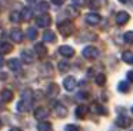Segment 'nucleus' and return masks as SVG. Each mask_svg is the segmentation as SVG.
<instances>
[{"mask_svg": "<svg viewBox=\"0 0 133 131\" xmlns=\"http://www.w3.org/2000/svg\"><path fill=\"white\" fill-rule=\"evenodd\" d=\"M37 9L40 10V12H47V10H49V3H47V2H40V3L37 4Z\"/></svg>", "mask_w": 133, "mask_h": 131, "instance_id": "29", "label": "nucleus"}, {"mask_svg": "<svg viewBox=\"0 0 133 131\" xmlns=\"http://www.w3.org/2000/svg\"><path fill=\"white\" fill-rule=\"evenodd\" d=\"M132 111H133V108H132Z\"/></svg>", "mask_w": 133, "mask_h": 131, "instance_id": "42", "label": "nucleus"}, {"mask_svg": "<svg viewBox=\"0 0 133 131\" xmlns=\"http://www.w3.org/2000/svg\"><path fill=\"white\" fill-rule=\"evenodd\" d=\"M55 39H56V35H55L53 30H46V32H44V35H43L44 42H55Z\"/></svg>", "mask_w": 133, "mask_h": 131, "instance_id": "17", "label": "nucleus"}, {"mask_svg": "<svg viewBox=\"0 0 133 131\" xmlns=\"http://www.w3.org/2000/svg\"><path fill=\"white\" fill-rule=\"evenodd\" d=\"M22 59L27 64H32L35 61V53H32L30 50H22Z\"/></svg>", "mask_w": 133, "mask_h": 131, "instance_id": "12", "label": "nucleus"}, {"mask_svg": "<svg viewBox=\"0 0 133 131\" xmlns=\"http://www.w3.org/2000/svg\"><path fill=\"white\" fill-rule=\"evenodd\" d=\"M59 30H60L63 35H70V33L73 32V26H72V23H69V20H66V22L59 25Z\"/></svg>", "mask_w": 133, "mask_h": 131, "instance_id": "7", "label": "nucleus"}, {"mask_svg": "<svg viewBox=\"0 0 133 131\" xmlns=\"http://www.w3.org/2000/svg\"><path fill=\"white\" fill-rule=\"evenodd\" d=\"M119 2H120V3H129L130 0H119Z\"/></svg>", "mask_w": 133, "mask_h": 131, "instance_id": "38", "label": "nucleus"}, {"mask_svg": "<svg viewBox=\"0 0 133 131\" xmlns=\"http://www.w3.org/2000/svg\"><path fill=\"white\" fill-rule=\"evenodd\" d=\"M36 36H37V32H36V29H33V27L27 29V38H29L30 41H35Z\"/></svg>", "mask_w": 133, "mask_h": 131, "instance_id": "27", "label": "nucleus"}, {"mask_svg": "<svg viewBox=\"0 0 133 131\" xmlns=\"http://www.w3.org/2000/svg\"><path fill=\"white\" fill-rule=\"evenodd\" d=\"M132 118H129V117H126V115H120V117H117L116 118V125L117 127H120V128H127V127H130L132 125Z\"/></svg>", "mask_w": 133, "mask_h": 131, "instance_id": "2", "label": "nucleus"}, {"mask_svg": "<svg viewBox=\"0 0 133 131\" xmlns=\"http://www.w3.org/2000/svg\"><path fill=\"white\" fill-rule=\"evenodd\" d=\"M104 82H106V76H104L103 73H99V75L96 76V84L100 85V87H102V85H103Z\"/></svg>", "mask_w": 133, "mask_h": 131, "instance_id": "30", "label": "nucleus"}, {"mask_svg": "<svg viewBox=\"0 0 133 131\" xmlns=\"http://www.w3.org/2000/svg\"><path fill=\"white\" fill-rule=\"evenodd\" d=\"M35 50H36V53H37L39 56L46 55V52H47L46 45H44V43H36V45H35Z\"/></svg>", "mask_w": 133, "mask_h": 131, "instance_id": "13", "label": "nucleus"}, {"mask_svg": "<svg viewBox=\"0 0 133 131\" xmlns=\"http://www.w3.org/2000/svg\"><path fill=\"white\" fill-rule=\"evenodd\" d=\"M6 78H7V75H6L4 72H2V73H0V79H3V81H4Z\"/></svg>", "mask_w": 133, "mask_h": 131, "instance_id": "36", "label": "nucleus"}, {"mask_svg": "<svg viewBox=\"0 0 133 131\" xmlns=\"http://www.w3.org/2000/svg\"><path fill=\"white\" fill-rule=\"evenodd\" d=\"M0 127H2V119H0Z\"/></svg>", "mask_w": 133, "mask_h": 131, "instance_id": "41", "label": "nucleus"}, {"mask_svg": "<svg viewBox=\"0 0 133 131\" xmlns=\"http://www.w3.org/2000/svg\"><path fill=\"white\" fill-rule=\"evenodd\" d=\"M46 92H47V95H49V96H55L56 94L59 92V87L56 84H50L49 88L46 89Z\"/></svg>", "mask_w": 133, "mask_h": 131, "instance_id": "19", "label": "nucleus"}, {"mask_svg": "<svg viewBox=\"0 0 133 131\" xmlns=\"http://www.w3.org/2000/svg\"><path fill=\"white\" fill-rule=\"evenodd\" d=\"M9 68L12 71H20V68H22L20 61H19V59H10L9 61Z\"/></svg>", "mask_w": 133, "mask_h": 131, "instance_id": "16", "label": "nucleus"}, {"mask_svg": "<svg viewBox=\"0 0 133 131\" xmlns=\"http://www.w3.org/2000/svg\"><path fill=\"white\" fill-rule=\"evenodd\" d=\"M20 18H22V15L19 12H12L10 13V20L15 22V23H19V22H20Z\"/></svg>", "mask_w": 133, "mask_h": 131, "instance_id": "25", "label": "nucleus"}, {"mask_svg": "<svg viewBox=\"0 0 133 131\" xmlns=\"http://www.w3.org/2000/svg\"><path fill=\"white\" fill-rule=\"evenodd\" d=\"M122 59H123L124 62H127V64H133V52H130V50H127V52H123V55H122Z\"/></svg>", "mask_w": 133, "mask_h": 131, "instance_id": "23", "label": "nucleus"}, {"mask_svg": "<svg viewBox=\"0 0 133 131\" xmlns=\"http://www.w3.org/2000/svg\"><path fill=\"white\" fill-rule=\"evenodd\" d=\"M3 66V58H2V55H0V68Z\"/></svg>", "mask_w": 133, "mask_h": 131, "instance_id": "37", "label": "nucleus"}, {"mask_svg": "<svg viewBox=\"0 0 133 131\" xmlns=\"http://www.w3.org/2000/svg\"><path fill=\"white\" fill-rule=\"evenodd\" d=\"M12 50V43L9 42H0V53L4 55V53H9Z\"/></svg>", "mask_w": 133, "mask_h": 131, "instance_id": "15", "label": "nucleus"}, {"mask_svg": "<svg viewBox=\"0 0 133 131\" xmlns=\"http://www.w3.org/2000/svg\"><path fill=\"white\" fill-rule=\"evenodd\" d=\"M123 39H124V42H127V43H132V42H133V30L124 33V35H123Z\"/></svg>", "mask_w": 133, "mask_h": 131, "instance_id": "28", "label": "nucleus"}, {"mask_svg": "<svg viewBox=\"0 0 133 131\" xmlns=\"http://www.w3.org/2000/svg\"><path fill=\"white\" fill-rule=\"evenodd\" d=\"M82 53H83V56L86 59H96L99 56V49L95 46H86Z\"/></svg>", "mask_w": 133, "mask_h": 131, "instance_id": "1", "label": "nucleus"}, {"mask_svg": "<svg viewBox=\"0 0 133 131\" xmlns=\"http://www.w3.org/2000/svg\"><path fill=\"white\" fill-rule=\"evenodd\" d=\"M63 85H64V88H66V91L72 92V91H75V88L77 87V82H76V79L73 78V76H67L63 81Z\"/></svg>", "mask_w": 133, "mask_h": 131, "instance_id": "3", "label": "nucleus"}, {"mask_svg": "<svg viewBox=\"0 0 133 131\" xmlns=\"http://www.w3.org/2000/svg\"><path fill=\"white\" fill-rule=\"evenodd\" d=\"M129 13H126V12H119L117 15H116V23L117 25H124V23H127L129 22Z\"/></svg>", "mask_w": 133, "mask_h": 131, "instance_id": "9", "label": "nucleus"}, {"mask_svg": "<svg viewBox=\"0 0 133 131\" xmlns=\"http://www.w3.org/2000/svg\"><path fill=\"white\" fill-rule=\"evenodd\" d=\"M47 111L44 110V108H37V110L35 111V118L36 119H44L47 117Z\"/></svg>", "mask_w": 133, "mask_h": 131, "instance_id": "14", "label": "nucleus"}, {"mask_svg": "<svg viewBox=\"0 0 133 131\" xmlns=\"http://www.w3.org/2000/svg\"><path fill=\"white\" fill-rule=\"evenodd\" d=\"M53 107H55V110H56L57 117H66L67 115V110H66V107H64L63 104H60V102H55Z\"/></svg>", "mask_w": 133, "mask_h": 131, "instance_id": "11", "label": "nucleus"}, {"mask_svg": "<svg viewBox=\"0 0 133 131\" xmlns=\"http://www.w3.org/2000/svg\"><path fill=\"white\" fill-rule=\"evenodd\" d=\"M66 131H80V130H79V127H77V125L70 124V125H66Z\"/></svg>", "mask_w": 133, "mask_h": 131, "instance_id": "32", "label": "nucleus"}, {"mask_svg": "<svg viewBox=\"0 0 133 131\" xmlns=\"http://www.w3.org/2000/svg\"><path fill=\"white\" fill-rule=\"evenodd\" d=\"M10 38H12L13 42H22L23 41V32H22L20 29H12V32H10Z\"/></svg>", "mask_w": 133, "mask_h": 131, "instance_id": "10", "label": "nucleus"}, {"mask_svg": "<svg viewBox=\"0 0 133 131\" xmlns=\"http://www.w3.org/2000/svg\"><path fill=\"white\" fill-rule=\"evenodd\" d=\"M50 22H52L50 20V16H47V15H42L36 19V25L39 27H47L50 25Z\"/></svg>", "mask_w": 133, "mask_h": 131, "instance_id": "5", "label": "nucleus"}, {"mask_svg": "<svg viewBox=\"0 0 133 131\" xmlns=\"http://www.w3.org/2000/svg\"><path fill=\"white\" fill-rule=\"evenodd\" d=\"M33 98H35V94L32 92V89H24L22 92V101L27 105V108L30 107V102H32Z\"/></svg>", "mask_w": 133, "mask_h": 131, "instance_id": "4", "label": "nucleus"}, {"mask_svg": "<svg viewBox=\"0 0 133 131\" xmlns=\"http://www.w3.org/2000/svg\"><path fill=\"white\" fill-rule=\"evenodd\" d=\"M52 2H53L55 4H57V6H62V4L64 3V0H52Z\"/></svg>", "mask_w": 133, "mask_h": 131, "instance_id": "33", "label": "nucleus"}, {"mask_svg": "<svg viewBox=\"0 0 133 131\" xmlns=\"http://www.w3.org/2000/svg\"><path fill=\"white\" fill-rule=\"evenodd\" d=\"M12 98H13V92L10 89H3L2 91V99H3L4 102H9Z\"/></svg>", "mask_w": 133, "mask_h": 131, "instance_id": "20", "label": "nucleus"}, {"mask_svg": "<svg viewBox=\"0 0 133 131\" xmlns=\"http://www.w3.org/2000/svg\"><path fill=\"white\" fill-rule=\"evenodd\" d=\"M10 131H22V130H19V128H12Z\"/></svg>", "mask_w": 133, "mask_h": 131, "instance_id": "39", "label": "nucleus"}, {"mask_svg": "<svg viewBox=\"0 0 133 131\" xmlns=\"http://www.w3.org/2000/svg\"><path fill=\"white\" fill-rule=\"evenodd\" d=\"M57 66H59L60 71H67L69 69V65H67L66 62H60V64H57Z\"/></svg>", "mask_w": 133, "mask_h": 131, "instance_id": "31", "label": "nucleus"}, {"mask_svg": "<svg viewBox=\"0 0 133 131\" xmlns=\"http://www.w3.org/2000/svg\"><path fill=\"white\" fill-rule=\"evenodd\" d=\"M37 130L39 131H52V124L50 122H39Z\"/></svg>", "mask_w": 133, "mask_h": 131, "instance_id": "22", "label": "nucleus"}, {"mask_svg": "<svg viewBox=\"0 0 133 131\" xmlns=\"http://www.w3.org/2000/svg\"><path fill=\"white\" fill-rule=\"evenodd\" d=\"M92 110H95L97 114H104V115L107 114V111L104 110V108L102 107V105H99V104H93V105H92Z\"/></svg>", "mask_w": 133, "mask_h": 131, "instance_id": "24", "label": "nucleus"}, {"mask_svg": "<svg viewBox=\"0 0 133 131\" xmlns=\"http://www.w3.org/2000/svg\"><path fill=\"white\" fill-rule=\"evenodd\" d=\"M27 2H29V3H33V2H36V0H27Z\"/></svg>", "mask_w": 133, "mask_h": 131, "instance_id": "40", "label": "nucleus"}, {"mask_svg": "<svg viewBox=\"0 0 133 131\" xmlns=\"http://www.w3.org/2000/svg\"><path fill=\"white\" fill-rule=\"evenodd\" d=\"M127 79H129V81H133V71L127 72Z\"/></svg>", "mask_w": 133, "mask_h": 131, "instance_id": "34", "label": "nucleus"}, {"mask_svg": "<svg viewBox=\"0 0 133 131\" xmlns=\"http://www.w3.org/2000/svg\"><path fill=\"white\" fill-rule=\"evenodd\" d=\"M100 19H102V18L97 15V13H89V15L86 16V23L95 26V25L100 23Z\"/></svg>", "mask_w": 133, "mask_h": 131, "instance_id": "6", "label": "nucleus"}, {"mask_svg": "<svg viewBox=\"0 0 133 131\" xmlns=\"http://www.w3.org/2000/svg\"><path fill=\"white\" fill-rule=\"evenodd\" d=\"M20 15H22V19H24V20H30L32 16H33V10L30 9V7H24L23 12H22Z\"/></svg>", "mask_w": 133, "mask_h": 131, "instance_id": "18", "label": "nucleus"}, {"mask_svg": "<svg viewBox=\"0 0 133 131\" xmlns=\"http://www.w3.org/2000/svg\"><path fill=\"white\" fill-rule=\"evenodd\" d=\"M87 110H89V108H87L86 105H79V107L76 108V115L77 117H84L87 114Z\"/></svg>", "mask_w": 133, "mask_h": 131, "instance_id": "21", "label": "nucleus"}, {"mask_svg": "<svg viewBox=\"0 0 133 131\" xmlns=\"http://www.w3.org/2000/svg\"><path fill=\"white\" fill-rule=\"evenodd\" d=\"M59 53L62 56H64V58H72L75 55V49L70 46H60L59 48Z\"/></svg>", "mask_w": 133, "mask_h": 131, "instance_id": "8", "label": "nucleus"}, {"mask_svg": "<svg viewBox=\"0 0 133 131\" xmlns=\"http://www.w3.org/2000/svg\"><path fill=\"white\" fill-rule=\"evenodd\" d=\"M73 3L77 4V6H80V4H83V0H73Z\"/></svg>", "mask_w": 133, "mask_h": 131, "instance_id": "35", "label": "nucleus"}, {"mask_svg": "<svg viewBox=\"0 0 133 131\" xmlns=\"http://www.w3.org/2000/svg\"><path fill=\"white\" fill-rule=\"evenodd\" d=\"M117 88H119V91H120V92H127V91H129V85H127V82H124V81L119 82Z\"/></svg>", "mask_w": 133, "mask_h": 131, "instance_id": "26", "label": "nucleus"}]
</instances>
